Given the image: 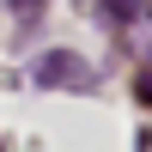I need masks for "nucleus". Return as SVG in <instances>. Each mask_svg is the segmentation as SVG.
<instances>
[{
	"label": "nucleus",
	"mask_w": 152,
	"mask_h": 152,
	"mask_svg": "<svg viewBox=\"0 0 152 152\" xmlns=\"http://www.w3.org/2000/svg\"><path fill=\"white\" fill-rule=\"evenodd\" d=\"M37 85H91V67H85L79 55H67V49H49L43 61L31 67Z\"/></svg>",
	"instance_id": "f257e3e1"
},
{
	"label": "nucleus",
	"mask_w": 152,
	"mask_h": 152,
	"mask_svg": "<svg viewBox=\"0 0 152 152\" xmlns=\"http://www.w3.org/2000/svg\"><path fill=\"white\" fill-rule=\"evenodd\" d=\"M37 12H43V0H12V18H24V24H31Z\"/></svg>",
	"instance_id": "f03ea898"
}]
</instances>
